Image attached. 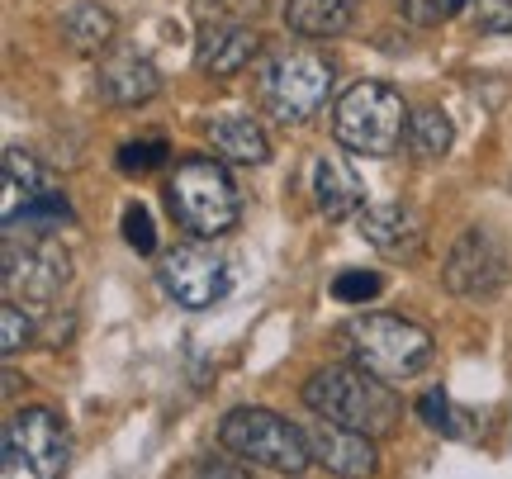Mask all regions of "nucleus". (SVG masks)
Returning a JSON list of instances; mask_svg holds the SVG:
<instances>
[{"label":"nucleus","mask_w":512,"mask_h":479,"mask_svg":"<svg viewBox=\"0 0 512 479\" xmlns=\"http://www.w3.org/2000/svg\"><path fill=\"white\" fill-rule=\"evenodd\" d=\"M124 238L133 252H157V228H152V214L143 204H128L124 209Z\"/></svg>","instance_id":"bb28decb"},{"label":"nucleus","mask_w":512,"mask_h":479,"mask_svg":"<svg viewBox=\"0 0 512 479\" xmlns=\"http://www.w3.org/2000/svg\"><path fill=\"white\" fill-rule=\"evenodd\" d=\"M5 295L10 299H34V304H53L62 295V285L72 276V261L67 252L48 238H10L5 242Z\"/></svg>","instance_id":"9d476101"},{"label":"nucleus","mask_w":512,"mask_h":479,"mask_svg":"<svg viewBox=\"0 0 512 479\" xmlns=\"http://www.w3.org/2000/svg\"><path fill=\"white\" fill-rule=\"evenodd\" d=\"M67 223H72V204H67L62 190H53V195H43L38 204H29L10 228H24V233H34V238H48V233L67 228Z\"/></svg>","instance_id":"412c9836"},{"label":"nucleus","mask_w":512,"mask_h":479,"mask_svg":"<svg viewBox=\"0 0 512 479\" xmlns=\"http://www.w3.org/2000/svg\"><path fill=\"white\" fill-rule=\"evenodd\" d=\"M418 413H422V423L432 427V432H441V437H460V432H465L456 418V404H451L441 389H427V394H422Z\"/></svg>","instance_id":"4be33fe9"},{"label":"nucleus","mask_w":512,"mask_h":479,"mask_svg":"<svg viewBox=\"0 0 512 479\" xmlns=\"http://www.w3.org/2000/svg\"><path fill=\"white\" fill-rule=\"evenodd\" d=\"M219 442L228 456L275 470V475H304L313 465L309 432L271 408H233L219 423Z\"/></svg>","instance_id":"20e7f679"},{"label":"nucleus","mask_w":512,"mask_h":479,"mask_svg":"<svg viewBox=\"0 0 512 479\" xmlns=\"http://www.w3.org/2000/svg\"><path fill=\"white\" fill-rule=\"evenodd\" d=\"M347 347L356 356V366L384 380V385H408L422 370L432 366V332L399 314H366L347 323Z\"/></svg>","instance_id":"f03ea898"},{"label":"nucleus","mask_w":512,"mask_h":479,"mask_svg":"<svg viewBox=\"0 0 512 479\" xmlns=\"http://www.w3.org/2000/svg\"><path fill=\"white\" fill-rule=\"evenodd\" d=\"M380 290H384V276H375V271H342L332 280V299H342V304H366Z\"/></svg>","instance_id":"b1692460"},{"label":"nucleus","mask_w":512,"mask_h":479,"mask_svg":"<svg viewBox=\"0 0 512 479\" xmlns=\"http://www.w3.org/2000/svg\"><path fill=\"white\" fill-rule=\"evenodd\" d=\"M408 114L403 95L384 81H356L337 105H332V133L347 152L361 157H389L408 133Z\"/></svg>","instance_id":"423d86ee"},{"label":"nucleus","mask_w":512,"mask_h":479,"mask_svg":"<svg viewBox=\"0 0 512 479\" xmlns=\"http://www.w3.org/2000/svg\"><path fill=\"white\" fill-rule=\"evenodd\" d=\"M162 91V76L152 67V57H143L138 48H119L100 62L95 72V95L110 105V110H138L152 95Z\"/></svg>","instance_id":"9b49d317"},{"label":"nucleus","mask_w":512,"mask_h":479,"mask_svg":"<svg viewBox=\"0 0 512 479\" xmlns=\"http://www.w3.org/2000/svg\"><path fill=\"white\" fill-rule=\"evenodd\" d=\"M0 185H5V204H0L5 228H10L29 204H38L43 195H53L57 190L53 176L43 171V162H38L34 152H24V148H5V157H0Z\"/></svg>","instance_id":"2eb2a0df"},{"label":"nucleus","mask_w":512,"mask_h":479,"mask_svg":"<svg viewBox=\"0 0 512 479\" xmlns=\"http://www.w3.org/2000/svg\"><path fill=\"white\" fill-rule=\"evenodd\" d=\"M512 276V257H508V242L498 238L494 228H465L456 238V247L446 252V266H441V280L446 290L460 299H498L508 290Z\"/></svg>","instance_id":"6e6552de"},{"label":"nucleus","mask_w":512,"mask_h":479,"mask_svg":"<svg viewBox=\"0 0 512 479\" xmlns=\"http://www.w3.org/2000/svg\"><path fill=\"white\" fill-rule=\"evenodd\" d=\"M166 204L190 238H223L242 214L238 181L214 157H190L176 166L166 185Z\"/></svg>","instance_id":"7ed1b4c3"},{"label":"nucleus","mask_w":512,"mask_h":479,"mask_svg":"<svg viewBox=\"0 0 512 479\" xmlns=\"http://www.w3.org/2000/svg\"><path fill=\"white\" fill-rule=\"evenodd\" d=\"M185 479H247L238 470V465H228V461H214V456H209V461H200V465H190V475Z\"/></svg>","instance_id":"cd10ccee"},{"label":"nucleus","mask_w":512,"mask_h":479,"mask_svg":"<svg viewBox=\"0 0 512 479\" xmlns=\"http://www.w3.org/2000/svg\"><path fill=\"white\" fill-rule=\"evenodd\" d=\"M337 67L313 48H280L266 57V67L256 76V95L261 105L280 119V124H304L328 105Z\"/></svg>","instance_id":"39448f33"},{"label":"nucleus","mask_w":512,"mask_h":479,"mask_svg":"<svg viewBox=\"0 0 512 479\" xmlns=\"http://www.w3.org/2000/svg\"><path fill=\"white\" fill-rule=\"evenodd\" d=\"M62 38L72 43L76 53H100L114 38V15L95 0H76L62 10Z\"/></svg>","instance_id":"6ab92c4d"},{"label":"nucleus","mask_w":512,"mask_h":479,"mask_svg":"<svg viewBox=\"0 0 512 479\" xmlns=\"http://www.w3.org/2000/svg\"><path fill=\"white\" fill-rule=\"evenodd\" d=\"M460 5H475V0H437V15H456Z\"/></svg>","instance_id":"c85d7f7f"},{"label":"nucleus","mask_w":512,"mask_h":479,"mask_svg":"<svg viewBox=\"0 0 512 479\" xmlns=\"http://www.w3.org/2000/svg\"><path fill=\"white\" fill-rule=\"evenodd\" d=\"M304 432H309L313 461L323 465L328 475H342V479L375 475V446H370V437L347 432V427H332V423H313V427H304Z\"/></svg>","instance_id":"ddd939ff"},{"label":"nucleus","mask_w":512,"mask_h":479,"mask_svg":"<svg viewBox=\"0 0 512 479\" xmlns=\"http://www.w3.org/2000/svg\"><path fill=\"white\" fill-rule=\"evenodd\" d=\"M209 148L223 162H242V166H261L271 157V143H266V129L256 124L252 114H219L209 119Z\"/></svg>","instance_id":"dca6fc26"},{"label":"nucleus","mask_w":512,"mask_h":479,"mask_svg":"<svg viewBox=\"0 0 512 479\" xmlns=\"http://www.w3.org/2000/svg\"><path fill=\"white\" fill-rule=\"evenodd\" d=\"M0 332H5V337H0V351H5V356H15L19 347H29V337H34V323L24 318V309H19L15 299H5V309H0Z\"/></svg>","instance_id":"393cba45"},{"label":"nucleus","mask_w":512,"mask_h":479,"mask_svg":"<svg viewBox=\"0 0 512 479\" xmlns=\"http://www.w3.org/2000/svg\"><path fill=\"white\" fill-rule=\"evenodd\" d=\"M72 456V432L53 408H19L5 423L0 446V479H62Z\"/></svg>","instance_id":"0eeeda50"},{"label":"nucleus","mask_w":512,"mask_h":479,"mask_svg":"<svg viewBox=\"0 0 512 479\" xmlns=\"http://www.w3.org/2000/svg\"><path fill=\"white\" fill-rule=\"evenodd\" d=\"M261 53V34L238 19H204L195 34V62L209 76H238Z\"/></svg>","instance_id":"f8f14e48"},{"label":"nucleus","mask_w":512,"mask_h":479,"mask_svg":"<svg viewBox=\"0 0 512 479\" xmlns=\"http://www.w3.org/2000/svg\"><path fill=\"white\" fill-rule=\"evenodd\" d=\"M304 404L318 413V423L347 427L361 437H384L399 423V394L394 385H384L375 375H366L361 366H323L309 375L304 385Z\"/></svg>","instance_id":"f257e3e1"},{"label":"nucleus","mask_w":512,"mask_h":479,"mask_svg":"<svg viewBox=\"0 0 512 479\" xmlns=\"http://www.w3.org/2000/svg\"><path fill=\"white\" fill-rule=\"evenodd\" d=\"M313 200L328 219H347L361 209V176L342 157H318L313 162Z\"/></svg>","instance_id":"a211bd4d"},{"label":"nucleus","mask_w":512,"mask_h":479,"mask_svg":"<svg viewBox=\"0 0 512 479\" xmlns=\"http://www.w3.org/2000/svg\"><path fill=\"white\" fill-rule=\"evenodd\" d=\"M470 19L479 34H512V0H475Z\"/></svg>","instance_id":"a878e982"},{"label":"nucleus","mask_w":512,"mask_h":479,"mask_svg":"<svg viewBox=\"0 0 512 479\" xmlns=\"http://www.w3.org/2000/svg\"><path fill=\"white\" fill-rule=\"evenodd\" d=\"M356 228L370 247H380L389 257H418L422 252V214L413 204H370V209H361Z\"/></svg>","instance_id":"4468645a"},{"label":"nucleus","mask_w":512,"mask_h":479,"mask_svg":"<svg viewBox=\"0 0 512 479\" xmlns=\"http://www.w3.org/2000/svg\"><path fill=\"white\" fill-rule=\"evenodd\" d=\"M162 162H166L162 138H133V143L119 148V171H128V176H143V171H152V166H162Z\"/></svg>","instance_id":"5701e85b"},{"label":"nucleus","mask_w":512,"mask_h":479,"mask_svg":"<svg viewBox=\"0 0 512 479\" xmlns=\"http://www.w3.org/2000/svg\"><path fill=\"white\" fill-rule=\"evenodd\" d=\"M451 138H456V129H451V119H446L437 105H418V110L408 114L403 143H408V152H413L418 162H441V157L451 152Z\"/></svg>","instance_id":"aec40b11"},{"label":"nucleus","mask_w":512,"mask_h":479,"mask_svg":"<svg viewBox=\"0 0 512 479\" xmlns=\"http://www.w3.org/2000/svg\"><path fill=\"white\" fill-rule=\"evenodd\" d=\"M162 290L181 309H209V304L233 295V266L214 247L185 242V247L162 257Z\"/></svg>","instance_id":"1a4fd4ad"},{"label":"nucleus","mask_w":512,"mask_h":479,"mask_svg":"<svg viewBox=\"0 0 512 479\" xmlns=\"http://www.w3.org/2000/svg\"><path fill=\"white\" fill-rule=\"evenodd\" d=\"M361 0H285V24L299 38H337L351 29Z\"/></svg>","instance_id":"f3484780"}]
</instances>
